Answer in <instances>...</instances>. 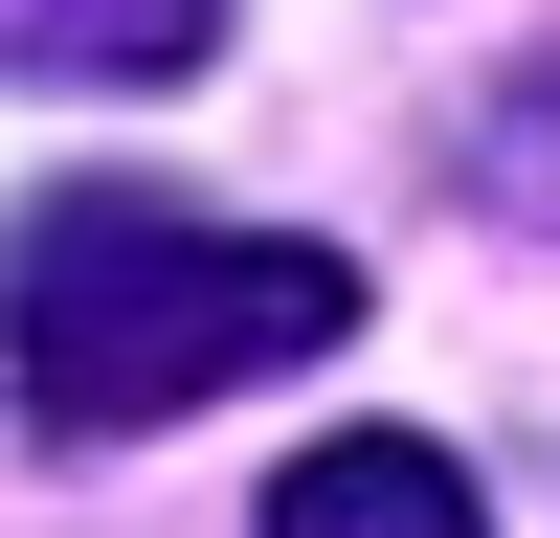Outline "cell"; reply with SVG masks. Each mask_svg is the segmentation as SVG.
Instances as JSON below:
<instances>
[{"mask_svg":"<svg viewBox=\"0 0 560 538\" xmlns=\"http://www.w3.org/2000/svg\"><path fill=\"white\" fill-rule=\"evenodd\" d=\"M337 337H359V269L292 247V224H202L158 179H68V202L0 224V382L68 448L179 426V404L269 382V359H337Z\"/></svg>","mask_w":560,"mask_h":538,"instance_id":"cell-1","label":"cell"},{"mask_svg":"<svg viewBox=\"0 0 560 538\" xmlns=\"http://www.w3.org/2000/svg\"><path fill=\"white\" fill-rule=\"evenodd\" d=\"M247 538H493V493L448 471L427 426H337V448H292V471H269Z\"/></svg>","mask_w":560,"mask_h":538,"instance_id":"cell-2","label":"cell"},{"mask_svg":"<svg viewBox=\"0 0 560 538\" xmlns=\"http://www.w3.org/2000/svg\"><path fill=\"white\" fill-rule=\"evenodd\" d=\"M224 45V0H0V68H45V90H179Z\"/></svg>","mask_w":560,"mask_h":538,"instance_id":"cell-3","label":"cell"},{"mask_svg":"<svg viewBox=\"0 0 560 538\" xmlns=\"http://www.w3.org/2000/svg\"><path fill=\"white\" fill-rule=\"evenodd\" d=\"M493 202H516V224H560V68L493 113Z\"/></svg>","mask_w":560,"mask_h":538,"instance_id":"cell-4","label":"cell"}]
</instances>
